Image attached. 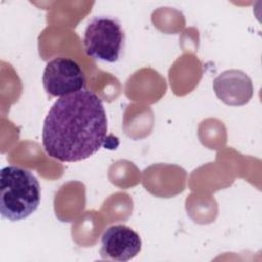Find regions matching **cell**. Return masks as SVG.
Returning a JSON list of instances; mask_svg holds the SVG:
<instances>
[{"label": "cell", "instance_id": "3", "mask_svg": "<svg viewBox=\"0 0 262 262\" xmlns=\"http://www.w3.org/2000/svg\"><path fill=\"white\" fill-rule=\"evenodd\" d=\"M86 54L105 62H117L125 47V32L121 23L110 15L92 17L84 32Z\"/></svg>", "mask_w": 262, "mask_h": 262}, {"label": "cell", "instance_id": "1", "mask_svg": "<svg viewBox=\"0 0 262 262\" xmlns=\"http://www.w3.org/2000/svg\"><path fill=\"white\" fill-rule=\"evenodd\" d=\"M107 139L102 100L82 89L59 97L48 111L42 129L46 154L60 162H79L96 154Z\"/></svg>", "mask_w": 262, "mask_h": 262}, {"label": "cell", "instance_id": "2", "mask_svg": "<svg viewBox=\"0 0 262 262\" xmlns=\"http://www.w3.org/2000/svg\"><path fill=\"white\" fill-rule=\"evenodd\" d=\"M41 202V187L36 176L17 166H6L0 171V214L9 221H20L31 216Z\"/></svg>", "mask_w": 262, "mask_h": 262}, {"label": "cell", "instance_id": "6", "mask_svg": "<svg viewBox=\"0 0 262 262\" xmlns=\"http://www.w3.org/2000/svg\"><path fill=\"white\" fill-rule=\"evenodd\" d=\"M216 96L229 106L248 103L254 92L251 78L239 70H227L219 74L213 82Z\"/></svg>", "mask_w": 262, "mask_h": 262}, {"label": "cell", "instance_id": "5", "mask_svg": "<svg viewBox=\"0 0 262 262\" xmlns=\"http://www.w3.org/2000/svg\"><path fill=\"white\" fill-rule=\"evenodd\" d=\"M100 256L104 260L125 262L136 257L141 251L139 234L129 226H110L101 235Z\"/></svg>", "mask_w": 262, "mask_h": 262}, {"label": "cell", "instance_id": "4", "mask_svg": "<svg viewBox=\"0 0 262 262\" xmlns=\"http://www.w3.org/2000/svg\"><path fill=\"white\" fill-rule=\"evenodd\" d=\"M42 82L49 95L62 97L85 89L86 77L80 64L74 59L55 57L47 62Z\"/></svg>", "mask_w": 262, "mask_h": 262}]
</instances>
